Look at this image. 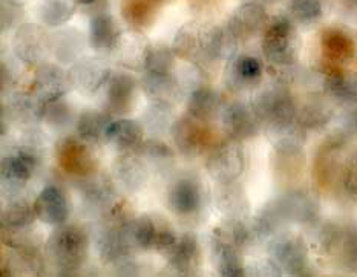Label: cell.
Returning <instances> with one entry per match:
<instances>
[{
	"instance_id": "7a4b0ae2",
	"label": "cell",
	"mask_w": 357,
	"mask_h": 277,
	"mask_svg": "<svg viewBox=\"0 0 357 277\" xmlns=\"http://www.w3.org/2000/svg\"><path fill=\"white\" fill-rule=\"evenodd\" d=\"M89 241L86 233L75 225L59 227L46 242L52 264L65 274H73L74 270L80 268L88 258Z\"/></svg>"
},
{
	"instance_id": "9c48e42d",
	"label": "cell",
	"mask_w": 357,
	"mask_h": 277,
	"mask_svg": "<svg viewBox=\"0 0 357 277\" xmlns=\"http://www.w3.org/2000/svg\"><path fill=\"white\" fill-rule=\"evenodd\" d=\"M212 253L216 268L224 277L244 276L243 258H241V245L231 236L226 227L215 228L212 237Z\"/></svg>"
},
{
	"instance_id": "60d3db41",
	"label": "cell",
	"mask_w": 357,
	"mask_h": 277,
	"mask_svg": "<svg viewBox=\"0 0 357 277\" xmlns=\"http://www.w3.org/2000/svg\"><path fill=\"white\" fill-rule=\"evenodd\" d=\"M331 118V112L327 109V106L319 102L308 103L302 107L298 113V120L302 126L316 129L327 125Z\"/></svg>"
},
{
	"instance_id": "c3c4849f",
	"label": "cell",
	"mask_w": 357,
	"mask_h": 277,
	"mask_svg": "<svg viewBox=\"0 0 357 277\" xmlns=\"http://www.w3.org/2000/svg\"><path fill=\"white\" fill-rule=\"evenodd\" d=\"M77 3H80V5H91V3H94L96 0H75Z\"/></svg>"
},
{
	"instance_id": "7dc6e473",
	"label": "cell",
	"mask_w": 357,
	"mask_h": 277,
	"mask_svg": "<svg viewBox=\"0 0 357 277\" xmlns=\"http://www.w3.org/2000/svg\"><path fill=\"white\" fill-rule=\"evenodd\" d=\"M344 245V255L351 267H357V230L350 232L342 242Z\"/></svg>"
},
{
	"instance_id": "9a60e30c",
	"label": "cell",
	"mask_w": 357,
	"mask_h": 277,
	"mask_svg": "<svg viewBox=\"0 0 357 277\" xmlns=\"http://www.w3.org/2000/svg\"><path fill=\"white\" fill-rule=\"evenodd\" d=\"M208 28L198 22L183 25L174 38L172 49L176 57L188 61H198L207 57Z\"/></svg>"
},
{
	"instance_id": "7bdbcfd3",
	"label": "cell",
	"mask_w": 357,
	"mask_h": 277,
	"mask_svg": "<svg viewBox=\"0 0 357 277\" xmlns=\"http://www.w3.org/2000/svg\"><path fill=\"white\" fill-rule=\"evenodd\" d=\"M175 52L167 46H152L149 58H147L146 71L160 72V74H170L175 65Z\"/></svg>"
},
{
	"instance_id": "7c38bea8",
	"label": "cell",
	"mask_w": 357,
	"mask_h": 277,
	"mask_svg": "<svg viewBox=\"0 0 357 277\" xmlns=\"http://www.w3.org/2000/svg\"><path fill=\"white\" fill-rule=\"evenodd\" d=\"M203 187L190 176L178 178L167 191V204L178 216H193L203 207Z\"/></svg>"
},
{
	"instance_id": "cb8c5ba5",
	"label": "cell",
	"mask_w": 357,
	"mask_h": 277,
	"mask_svg": "<svg viewBox=\"0 0 357 277\" xmlns=\"http://www.w3.org/2000/svg\"><path fill=\"white\" fill-rule=\"evenodd\" d=\"M48 103L38 97L34 90L15 92L10 100V115L22 125H34L45 118Z\"/></svg>"
},
{
	"instance_id": "83f0119b",
	"label": "cell",
	"mask_w": 357,
	"mask_h": 277,
	"mask_svg": "<svg viewBox=\"0 0 357 277\" xmlns=\"http://www.w3.org/2000/svg\"><path fill=\"white\" fill-rule=\"evenodd\" d=\"M262 65L258 58L250 56L236 57L227 69V83L234 89H248L259 81Z\"/></svg>"
},
{
	"instance_id": "ab89813d",
	"label": "cell",
	"mask_w": 357,
	"mask_h": 277,
	"mask_svg": "<svg viewBox=\"0 0 357 277\" xmlns=\"http://www.w3.org/2000/svg\"><path fill=\"white\" fill-rule=\"evenodd\" d=\"M290 11L294 20L301 23H314L325 11V0H291Z\"/></svg>"
},
{
	"instance_id": "ffe728a7",
	"label": "cell",
	"mask_w": 357,
	"mask_h": 277,
	"mask_svg": "<svg viewBox=\"0 0 357 277\" xmlns=\"http://www.w3.org/2000/svg\"><path fill=\"white\" fill-rule=\"evenodd\" d=\"M152 49V45L146 37L130 33L123 34L119 45L115 46L114 54L117 61L130 71H146L147 58Z\"/></svg>"
},
{
	"instance_id": "1f68e13d",
	"label": "cell",
	"mask_w": 357,
	"mask_h": 277,
	"mask_svg": "<svg viewBox=\"0 0 357 277\" xmlns=\"http://www.w3.org/2000/svg\"><path fill=\"white\" fill-rule=\"evenodd\" d=\"M96 247L100 259H102L105 264H115L123 256L130 255L126 247H124L120 228H100L96 237Z\"/></svg>"
},
{
	"instance_id": "4316f807",
	"label": "cell",
	"mask_w": 357,
	"mask_h": 277,
	"mask_svg": "<svg viewBox=\"0 0 357 277\" xmlns=\"http://www.w3.org/2000/svg\"><path fill=\"white\" fill-rule=\"evenodd\" d=\"M188 112L201 121H211L222 112V98L220 92L211 88H198L188 100Z\"/></svg>"
},
{
	"instance_id": "f35d334b",
	"label": "cell",
	"mask_w": 357,
	"mask_h": 277,
	"mask_svg": "<svg viewBox=\"0 0 357 277\" xmlns=\"http://www.w3.org/2000/svg\"><path fill=\"white\" fill-rule=\"evenodd\" d=\"M165 0H123V14L129 23L146 26L155 17Z\"/></svg>"
},
{
	"instance_id": "277c9868",
	"label": "cell",
	"mask_w": 357,
	"mask_h": 277,
	"mask_svg": "<svg viewBox=\"0 0 357 277\" xmlns=\"http://www.w3.org/2000/svg\"><path fill=\"white\" fill-rule=\"evenodd\" d=\"M40 161L37 145H20L11 155L2 159V186L6 195L15 196L26 187L33 178L36 167Z\"/></svg>"
},
{
	"instance_id": "ba28073f",
	"label": "cell",
	"mask_w": 357,
	"mask_h": 277,
	"mask_svg": "<svg viewBox=\"0 0 357 277\" xmlns=\"http://www.w3.org/2000/svg\"><path fill=\"white\" fill-rule=\"evenodd\" d=\"M73 88L84 95H92L107 84L111 79V66L100 57L79 58L69 69Z\"/></svg>"
},
{
	"instance_id": "f6af8a7d",
	"label": "cell",
	"mask_w": 357,
	"mask_h": 277,
	"mask_svg": "<svg viewBox=\"0 0 357 277\" xmlns=\"http://www.w3.org/2000/svg\"><path fill=\"white\" fill-rule=\"evenodd\" d=\"M68 107L69 106L66 103L61 102V98L57 100V102L48 103V107H46V115H45L46 121H48L51 126H56V127L68 125L69 117H71Z\"/></svg>"
},
{
	"instance_id": "b9f144b4",
	"label": "cell",
	"mask_w": 357,
	"mask_h": 277,
	"mask_svg": "<svg viewBox=\"0 0 357 277\" xmlns=\"http://www.w3.org/2000/svg\"><path fill=\"white\" fill-rule=\"evenodd\" d=\"M172 118L170 106L152 103L151 109L144 113V129L152 134H165L169 129V120Z\"/></svg>"
},
{
	"instance_id": "52a82bcc",
	"label": "cell",
	"mask_w": 357,
	"mask_h": 277,
	"mask_svg": "<svg viewBox=\"0 0 357 277\" xmlns=\"http://www.w3.org/2000/svg\"><path fill=\"white\" fill-rule=\"evenodd\" d=\"M13 49L15 57L29 66H40L51 52V35L36 23H23L15 31Z\"/></svg>"
},
{
	"instance_id": "6da1fadb",
	"label": "cell",
	"mask_w": 357,
	"mask_h": 277,
	"mask_svg": "<svg viewBox=\"0 0 357 277\" xmlns=\"http://www.w3.org/2000/svg\"><path fill=\"white\" fill-rule=\"evenodd\" d=\"M124 247L130 253L135 250H162L166 251L178 237L161 216L139 214L120 227Z\"/></svg>"
},
{
	"instance_id": "d4e9b609",
	"label": "cell",
	"mask_w": 357,
	"mask_h": 277,
	"mask_svg": "<svg viewBox=\"0 0 357 277\" xmlns=\"http://www.w3.org/2000/svg\"><path fill=\"white\" fill-rule=\"evenodd\" d=\"M114 173L121 186L132 193L144 189L149 178L146 163L134 155H123L115 161Z\"/></svg>"
},
{
	"instance_id": "5bb4252c",
	"label": "cell",
	"mask_w": 357,
	"mask_h": 277,
	"mask_svg": "<svg viewBox=\"0 0 357 277\" xmlns=\"http://www.w3.org/2000/svg\"><path fill=\"white\" fill-rule=\"evenodd\" d=\"M275 264L290 274H307V248L299 237L284 235L273 241L270 247Z\"/></svg>"
},
{
	"instance_id": "4fadbf2b",
	"label": "cell",
	"mask_w": 357,
	"mask_h": 277,
	"mask_svg": "<svg viewBox=\"0 0 357 277\" xmlns=\"http://www.w3.org/2000/svg\"><path fill=\"white\" fill-rule=\"evenodd\" d=\"M89 145L91 144L86 141L73 140V138L60 141L57 145V159L61 168L71 175L83 176V178L94 173L97 163L89 150Z\"/></svg>"
},
{
	"instance_id": "44dd1931",
	"label": "cell",
	"mask_w": 357,
	"mask_h": 277,
	"mask_svg": "<svg viewBox=\"0 0 357 277\" xmlns=\"http://www.w3.org/2000/svg\"><path fill=\"white\" fill-rule=\"evenodd\" d=\"M137 81L126 72L111 75L106 84V107L109 113L123 115L130 111L135 102Z\"/></svg>"
},
{
	"instance_id": "ee69618b",
	"label": "cell",
	"mask_w": 357,
	"mask_h": 277,
	"mask_svg": "<svg viewBox=\"0 0 357 277\" xmlns=\"http://www.w3.org/2000/svg\"><path fill=\"white\" fill-rule=\"evenodd\" d=\"M139 150H142L143 155L149 159L153 166H161L174 159L172 150H170L165 143H161L158 140H149L143 143Z\"/></svg>"
},
{
	"instance_id": "2e32d148",
	"label": "cell",
	"mask_w": 357,
	"mask_h": 277,
	"mask_svg": "<svg viewBox=\"0 0 357 277\" xmlns=\"http://www.w3.org/2000/svg\"><path fill=\"white\" fill-rule=\"evenodd\" d=\"M34 210L38 221L48 225H61L69 218V203L63 191L56 186L45 187L34 201Z\"/></svg>"
},
{
	"instance_id": "8fae6325",
	"label": "cell",
	"mask_w": 357,
	"mask_h": 277,
	"mask_svg": "<svg viewBox=\"0 0 357 277\" xmlns=\"http://www.w3.org/2000/svg\"><path fill=\"white\" fill-rule=\"evenodd\" d=\"M73 88L69 71H65L61 66L52 63H42L37 66L33 81V90L40 97L45 103L57 102L66 95Z\"/></svg>"
},
{
	"instance_id": "74e56055",
	"label": "cell",
	"mask_w": 357,
	"mask_h": 277,
	"mask_svg": "<svg viewBox=\"0 0 357 277\" xmlns=\"http://www.w3.org/2000/svg\"><path fill=\"white\" fill-rule=\"evenodd\" d=\"M325 89L340 102L357 103V77L344 72H333L325 80Z\"/></svg>"
},
{
	"instance_id": "bcb514c9",
	"label": "cell",
	"mask_w": 357,
	"mask_h": 277,
	"mask_svg": "<svg viewBox=\"0 0 357 277\" xmlns=\"http://www.w3.org/2000/svg\"><path fill=\"white\" fill-rule=\"evenodd\" d=\"M344 187L347 195L357 201V152L353 153L345 164Z\"/></svg>"
},
{
	"instance_id": "4dcf8cb0",
	"label": "cell",
	"mask_w": 357,
	"mask_h": 277,
	"mask_svg": "<svg viewBox=\"0 0 357 277\" xmlns=\"http://www.w3.org/2000/svg\"><path fill=\"white\" fill-rule=\"evenodd\" d=\"M75 0H40L37 5V17L43 25L59 28L73 19Z\"/></svg>"
},
{
	"instance_id": "d6a6232c",
	"label": "cell",
	"mask_w": 357,
	"mask_h": 277,
	"mask_svg": "<svg viewBox=\"0 0 357 277\" xmlns=\"http://www.w3.org/2000/svg\"><path fill=\"white\" fill-rule=\"evenodd\" d=\"M36 218L37 216H36L34 204H31L29 201H26V199L15 196L5 207L3 214H2V224L5 230L17 232V230L29 227Z\"/></svg>"
},
{
	"instance_id": "d6986e66",
	"label": "cell",
	"mask_w": 357,
	"mask_h": 277,
	"mask_svg": "<svg viewBox=\"0 0 357 277\" xmlns=\"http://www.w3.org/2000/svg\"><path fill=\"white\" fill-rule=\"evenodd\" d=\"M264 26H267V13L262 5L256 2L241 5L231 14L227 25L230 33L238 38V42L247 40V38L258 34Z\"/></svg>"
},
{
	"instance_id": "8d00e7d4",
	"label": "cell",
	"mask_w": 357,
	"mask_h": 277,
	"mask_svg": "<svg viewBox=\"0 0 357 277\" xmlns=\"http://www.w3.org/2000/svg\"><path fill=\"white\" fill-rule=\"evenodd\" d=\"M322 49L331 61H347L353 56V42L344 31L327 29L322 35Z\"/></svg>"
},
{
	"instance_id": "e0dca14e",
	"label": "cell",
	"mask_w": 357,
	"mask_h": 277,
	"mask_svg": "<svg viewBox=\"0 0 357 277\" xmlns=\"http://www.w3.org/2000/svg\"><path fill=\"white\" fill-rule=\"evenodd\" d=\"M221 115L224 130L234 140H245V138L253 136L258 130V115L253 111V107H248L244 103L235 102L226 106Z\"/></svg>"
},
{
	"instance_id": "5b68a950",
	"label": "cell",
	"mask_w": 357,
	"mask_h": 277,
	"mask_svg": "<svg viewBox=\"0 0 357 277\" xmlns=\"http://www.w3.org/2000/svg\"><path fill=\"white\" fill-rule=\"evenodd\" d=\"M208 175L220 184L235 182L244 172L245 157L244 149L241 148L238 140L222 141L215 144L206 161Z\"/></svg>"
},
{
	"instance_id": "d590c367",
	"label": "cell",
	"mask_w": 357,
	"mask_h": 277,
	"mask_svg": "<svg viewBox=\"0 0 357 277\" xmlns=\"http://www.w3.org/2000/svg\"><path fill=\"white\" fill-rule=\"evenodd\" d=\"M220 193L216 195L218 209L226 214L229 219H243L247 213V201L244 198V190L230 184H221Z\"/></svg>"
},
{
	"instance_id": "603a6c76",
	"label": "cell",
	"mask_w": 357,
	"mask_h": 277,
	"mask_svg": "<svg viewBox=\"0 0 357 277\" xmlns=\"http://www.w3.org/2000/svg\"><path fill=\"white\" fill-rule=\"evenodd\" d=\"M143 89L152 103L166 104L172 107L181 95V86L172 74H160L146 71Z\"/></svg>"
},
{
	"instance_id": "484cf974",
	"label": "cell",
	"mask_w": 357,
	"mask_h": 277,
	"mask_svg": "<svg viewBox=\"0 0 357 277\" xmlns=\"http://www.w3.org/2000/svg\"><path fill=\"white\" fill-rule=\"evenodd\" d=\"M144 136V127L135 120L120 118L111 122L107 130V141L124 152L142 149Z\"/></svg>"
},
{
	"instance_id": "7402d4cb",
	"label": "cell",
	"mask_w": 357,
	"mask_h": 277,
	"mask_svg": "<svg viewBox=\"0 0 357 277\" xmlns=\"http://www.w3.org/2000/svg\"><path fill=\"white\" fill-rule=\"evenodd\" d=\"M123 31L111 14H97L89 25V45L98 52H114L119 45Z\"/></svg>"
},
{
	"instance_id": "681fc988",
	"label": "cell",
	"mask_w": 357,
	"mask_h": 277,
	"mask_svg": "<svg viewBox=\"0 0 357 277\" xmlns=\"http://www.w3.org/2000/svg\"><path fill=\"white\" fill-rule=\"evenodd\" d=\"M10 2H14V3H19V5H23V3H25V0H10Z\"/></svg>"
},
{
	"instance_id": "8992f818",
	"label": "cell",
	"mask_w": 357,
	"mask_h": 277,
	"mask_svg": "<svg viewBox=\"0 0 357 277\" xmlns=\"http://www.w3.org/2000/svg\"><path fill=\"white\" fill-rule=\"evenodd\" d=\"M253 111L261 121L270 122L276 130L289 129L298 117L291 97L279 88L261 92L255 98Z\"/></svg>"
},
{
	"instance_id": "30bf717a",
	"label": "cell",
	"mask_w": 357,
	"mask_h": 277,
	"mask_svg": "<svg viewBox=\"0 0 357 277\" xmlns=\"http://www.w3.org/2000/svg\"><path fill=\"white\" fill-rule=\"evenodd\" d=\"M170 132L180 152L190 158L198 157L211 141V130L206 127V121L197 120L192 115L176 120Z\"/></svg>"
},
{
	"instance_id": "3957f363",
	"label": "cell",
	"mask_w": 357,
	"mask_h": 277,
	"mask_svg": "<svg viewBox=\"0 0 357 277\" xmlns=\"http://www.w3.org/2000/svg\"><path fill=\"white\" fill-rule=\"evenodd\" d=\"M262 51L266 58L276 66L294 63L299 51V40L290 19L281 15L268 23L262 38Z\"/></svg>"
},
{
	"instance_id": "f1b7e54d",
	"label": "cell",
	"mask_w": 357,
	"mask_h": 277,
	"mask_svg": "<svg viewBox=\"0 0 357 277\" xmlns=\"http://www.w3.org/2000/svg\"><path fill=\"white\" fill-rule=\"evenodd\" d=\"M111 113L100 111H84L77 121V132L83 141L100 144L107 141V130L111 126Z\"/></svg>"
},
{
	"instance_id": "836d02e7",
	"label": "cell",
	"mask_w": 357,
	"mask_h": 277,
	"mask_svg": "<svg viewBox=\"0 0 357 277\" xmlns=\"http://www.w3.org/2000/svg\"><path fill=\"white\" fill-rule=\"evenodd\" d=\"M82 193L86 199V203L97 209L112 204L114 198V186L112 182L103 175H88L82 186Z\"/></svg>"
},
{
	"instance_id": "f546056e",
	"label": "cell",
	"mask_w": 357,
	"mask_h": 277,
	"mask_svg": "<svg viewBox=\"0 0 357 277\" xmlns=\"http://www.w3.org/2000/svg\"><path fill=\"white\" fill-rule=\"evenodd\" d=\"M51 52L60 63H75L83 52V38L79 31L61 29L51 34Z\"/></svg>"
},
{
	"instance_id": "e575fe53",
	"label": "cell",
	"mask_w": 357,
	"mask_h": 277,
	"mask_svg": "<svg viewBox=\"0 0 357 277\" xmlns=\"http://www.w3.org/2000/svg\"><path fill=\"white\" fill-rule=\"evenodd\" d=\"M238 38L230 33L229 28H208L207 37V58L230 60L236 51Z\"/></svg>"
},
{
	"instance_id": "ac0fdd59",
	"label": "cell",
	"mask_w": 357,
	"mask_h": 277,
	"mask_svg": "<svg viewBox=\"0 0 357 277\" xmlns=\"http://www.w3.org/2000/svg\"><path fill=\"white\" fill-rule=\"evenodd\" d=\"M169 264L184 276L195 274L201 262V250L197 236L185 233L166 250Z\"/></svg>"
}]
</instances>
